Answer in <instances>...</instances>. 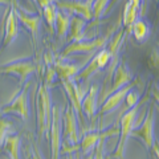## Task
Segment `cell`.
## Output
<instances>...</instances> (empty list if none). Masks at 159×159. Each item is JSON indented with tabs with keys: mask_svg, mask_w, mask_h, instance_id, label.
<instances>
[{
	"mask_svg": "<svg viewBox=\"0 0 159 159\" xmlns=\"http://www.w3.org/2000/svg\"><path fill=\"white\" fill-rule=\"evenodd\" d=\"M147 98H148V96L146 94L145 98L141 99V101H139L133 109H130V110L126 111L121 117V121H119V123H121V127H119V141H118L117 148H116V151L113 152L111 158H114V159H123L126 142H127V139L131 137V133H133L134 129H135V125H137L135 117H137V113L139 110V106H141V103L145 102Z\"/></svg>",
	"mask_w": 159,
	"mask_h": 159,
	"instance_id": "7a4b0ae2",
	"label": "cell"
},
{
	"mask_svg": "<svg viewBox=\"0 0 159 159\" xmlns=\"http://www.w3.org/2000/svg\"><path fill=\"white\" fill-rule=\"evenodd\" d=\"M151 92H152V96H154V98H155V101L158 102V105H159V88L157 85H154V88L151 89Z\"/></svg>",
	"mask_w": 159,
	"mask_h": 159,
	"instance_id": "1f68e13d",
	"label": "cell"
},
{
	"mask_svg": "<svg viewBox=\"0 0 159 159\" xmlns=\"http://www.w3.org/2000/svg\"><path fill=\"white\" fill-rule=\"evenodd\" d=\"M152 151H154V154H155V157L159 159V142H158V141H155V143H154Z\"/></svg>",
	"mask_w": 159,
	"mask_h": 159,
	"instance_id": "836d02e7",
	"label": "cell"
},
{
	"mask_svg": "<svg viewBox=\"0 0 159 159\" xmlns=\"http://www.w3.org/2000/svg\"><path fill=\"white\" fill-rule=\"evenodd\" d=\"M84 64H70L64 57H57L54 61V68H56L57 77L61 81H68V80H74L80 70L84 69Z\"/></svg>",
	"mask_w": 159,
	"mask_h": 159,
	"instance_id": "e0dca14e",
	"label": "cell"
},
{
	"mask_svg": "<svg viewBox=\"0 0 159 159\" xmlns=\"http://www.w3.org/2000/svg\"><path fill=\"white\" fill-rule=\"evenodd\" d=\"M51 150H52V159H58L62 148L61 141V114H60L58 106H53L52 113V125H51Z\"/></svg>",
	"mask_w": 159,
	"mask_h": 159,
	"instance_id": "9c48e42d",
	"label": "cell"
},
{
	"mask_svg": "<svg viewBox=\"0 0 159 159\" xmlns=\"http://www.w3.org/2000/svg\"><path fill=\"white\" fill-rule=\"evenodd\" d=\"M119 134V129L118 127H113V129H109L106 131H90L84 135L82 141L80 142V151L82 152V155L85 154H89L94 151L97 143L102 139H106L107 137L110 135H117Z\"/></svg>",
	"mask_w": 159,
	"mask_h": 159,
	"instance_id": "5bb4252c",
	"label": "cell"
},
{
	"mask_svg": "<svg viewBox=\"0 0 159 159\" xmlns=\"http://www.w3.org/2000/svg\"><path fill=\"white\" fill-rule=\"evenodd\" d=\"M81 159H94V151L89 152V154H85V155H82Z\"/></svg>",
	"mask_w": 159,
	"mask_h": 159,
	"instance_id": "74e56055",
	"label": "cell"
},
{
	"mask_svg": "<svg viewBox=\"0 0 159 159\" xmlns=\"http://www.w3.org/2000/svg\"><path fill=\"white\" fill-rule=\"evenodd\" d=\"M111 61V53L109 51L107 48H102L99 49V51L96 53V56L92 58V61H89L84 69L81 72H80L76 78H74V81H88L89 78H90L93 74H96L97 72L102 70V69H105L106 66H109V64Z\"/></svg>",
	"mask_w": 159,
	"mask_h": 159,
	"instance_id": "3957f363",
	"label": "cell"
},
{
	"mask_svg": "<svg viewBox=\"0 0 159 159\" xmlns=\"http://www.w3.org/2000/svg\"><path fill=\"white\" fill-rule=\"evenodd\" d=\"M97 96H98V85H92L88 89V92L85 94V97L82 99V111L84 114L90 119L94 117V114L97 113Z\"/></svg>",
	"mask_w": 159,
	"mask_h": 159,
	"instance_id": "ac0fdd59",
	"label": "cell"
},
{
	"mask_svg": "<svg viewBox=\"0 0 159 159\" xmlns=\"http://www.w3.org/2000/svg\"><path fill=\"white\" fill-rule=\"evenodd\" d=\"M57 12H58V7H57L54 3L49 4V6L45 7V8H43L44 19H45V21L48 23L49 29H51V32H52V33L56 32V19H57Z\"/></svg>",
	"mask_w": 159,
	"mask_h": 159,
	"instance_id": "d4e9b609",
	"label": "cell"
},
{
	"mask_svg": "<svg viewBox=\"0 0 159 159\" xmlns=\"http://www.w3.org/2000/svg\"><path fill=\"white\" fill-rule=\"evenodd\" d=\"M19 146H20V137L17 134H9L6 139V142L2 145V147L8 154L9 159H20Z\"/></svg>",
	"mask_w": 159,
	"mask_h": 159,
	"instance_id": "7402d4cb",
	"label": "cell"
},
{
	"mask_svg": "<svg viewBox=\"0 0 159 159\" xmlns=\"http://www.w3.org/2000/svg\"><path fill=\"white\" fill-rule=\"evenodd\" d=\"M139 82H141V81H139V80L137 78V80H134L133 82L127 84L126 86L121 88L119 90L111 93L110 96L106 98V101L102 103L101 109H99V114H101V116H103V114H107V113H110V111H114L123 101H125V97L127 96V93L130 92L131 89L135 88L137 85H139Z\"/></svg>",
	"mask_w": 159,
	"mask_h": 159,
	"instance_id": "7c38bea8",
	"label": "cell"
},
{
	"mask_svg": "<svg viewBox=\"0 0 159 159\" xmlns=\"http://www.w3.org/2000/svg\"><path fill=\"white\" fill-rule=\"evenodd\" d=\"M37 3H39V6L41 8H45V7L49 6V4L53 3V0H37Z\"/></svg>",
	"mask_w": 159,
	"mask_h": 159,
	"instance_id": "d6a6232c",
	"label": "cell"
},
{
	"mask_svg": "<svg viewBox=\"0 0 159 159\" xmlns=\"http://www.w3.org/2000/svg\"><path fill=\"white\" fill-rule=\"evenodd\" d=\"M9 130H11V123H9L7 119H4V117L2 118V134H0V141H2V145L6 142L7 137L9 135Z\"/></svg>",
	"mask_w": 159,
	"mask_h": 159,
	"instance_id": "f1b7e54d",
	"label": "cell"
},
{
	"mask_svg": "<svg viewBox=\"0 0 159 159\" xmlns=\"http://www.w3.org/2000/svg\"><path fill=\"white\" fill-rule=\"evenodd\" d=\"M36 117H37V126L40 137H47L48 131L51 130L52 125V113L53 107L51 105V94L47 84H41L37 90L36 97Z\"/></svg>",
	"mask_w": 159,
	"mask_h": 159,
	"instance_id": "6da1fadb",
	"label": "cell"
},
{
	"mask_svg": "<svg viewBox=\"0 0 159 159\" xmlns=\"http://www.w3.org/2000/svg\"><path fill=\"white\" fill-rule=\"evenodd\" d=\"M125 34H126V29H125V27H122V28H119L118 31L113 34L110 40H109L107 49H109V51H110V53H111V61H110V64H109L107 74H106L105 82H103V90L106 89L109 81H110V80H113L114 72H116V69H117V66H118L119 49H121V47H122L123 39H125Z\"/></svg>",
	"mask_w": 159,
	"mask_h": 159,
	"instance_id": "5b68a950",
	"label": "cell"
},
{
	"mask_svg": "<svg viewBox=\"0 0 159 159\" xmlns=\"http://www.w3.org/2000/svg\"><path fill=\"white\" fill-rule=\"evenodd\" d=\"M133 81H134V77H133V74L130 73V70H129L127 65H126L125 62H119V64H118V66H117V69H116V72H114L113 84L106 89L105 93H102V94H101L99 102L103 103V102L106 101V98L110 96L111 93L119 90L121 88L126 86L127 84H130V82H133Z\"/></svg>",
	"mask_w": 159,
	"mask_h": 159,
	"instance_id": "52a82bcc",
	"label": "cell"
},
{
	"mask_svg": "<svg viewBox=\"0 0 159 159\" xmlns=\"http://www.w3.org/2000/svg\"><path fill=\"white\" fill-rule=\"evenodd\" d=\"M86 20L77 16V15H72V20H70V29H69V34H68V40L70 43L73 41H82V40H89L85 34H84V28H85Z\"/></svg>",
	"mask_w": 159,
	"mask_h": 159,
	"instance_id": "d6986e66",
	"label": "cell"
},
{
	"mask_svg": "<svg viewBox=\"0 0 159 159\" xmlns=\"http://www.w3.org/2000/svg\"><path fill=\"white\" fill-rule=\"evenodd\" d=\"M138 13H139V9L127 0L125 7H123V16H122V24L125 28H127V31L138 20Z\"/></svg>",
	"mask_w": 159,
	"mask_h": 159,
	"instance_id": "cb8c5ba5",
	"label": "cell"
},
{
	"mask_svg": "<svg viewBox=\"0 0 159 159\" xmlns=\"http://www.w3.org/2000/svg\"><path fill=\"white\" fill-rule=\"evenodd\" d=\"M34 2H36V3H37V0H34Z\"/></svg>",
	"mask_w": 159,
	"mask_h": 159,
	"instance_id": "ab89813d",
	"label": "cell"
},
{
	"mask_svg": "<svg viewBox=\"0 0 159 159\" xmlns=\"http://www.w3.org/2000/svg\"><path fill=\"white\" fill-rule=\"evenodd\" d=\"M131 137L139 138L145 143L146 147L152 148L154 143H155V139H154V106L152 105L148 107L146 117L143 119V123L133 130Z\"/></svg>",
	"mask_w": 159,
	"mask_h": 159,
	"instance_id": "ba28073f",
	"label": "cell"
},
{
	"mask_svg": "<svg viewBox=\"0 0 159 159\" xmlns=\"http://www.w3.org/2000/svg\"><path fill=\"white\" fill-rule=\"evenodd\" d=\"M103 148H105V139H102V141H99L97 143L96 148H94V159H105Z\"/></svg>",
	"mask_w": 159,
	"mask_h": 159,
	"instance_id": "f546056e",
	"label": "cell"
},
{
	"mask_svg": "<svg viewBox=\"0 0 159 159\" xmlns=\"http://www.w3.org/2000/svg\"><path fill=\"white\" fill-rule=\"evenodd\" d=\"M62 85H64V89L69 97V101H70V105L73 106V109L76 110L77 116L80 118V121L82 119L81 117V113L82 111V99L85 96H82V89L81 86L77 84V81L74 80H68V81H62Z\"/></svg>",
	"mask_w": 159,
	"mask_h": 159,
	"instance_id": "2e32d148",
	"label": "cell"
},
{
	"mask_svg": "<svg viewBox=\"0 0 159 159\" xmlns=\"http://www.w3.org/2000/svg\"><path fill=\"white\" fill-rule=\"evenodd\" d=\"M129 32L133 33L134 39H135L138 43H143V41L147 40L148 33H150V29H148V25H147V23L145 21V20L138 19L137 21L130 27Z\"/></svg>",
	"mask_w": 159,
	"mask_h": 159,
	"instance_id": "603a6c76",
	"label": "cell"
},
{
	"mask_svg": "<svg viewBox=\"0 0 159 159\" xmlns=\"http://www.w3.org/2000/svg\"><path fill=\"white\" fill-rule=\"evenodd\" d=\"M129 2H130L131 4H134V6H135L138 9H139V11H141V6H142V4H141V2H142V0H129Z\"/></svg>",
	"mask_w": 159,
	"mask_h": 159,
	"instance_id": "d590c367",
	"label": "cell"
},
{
	"mask_svg": "<svg viewBox=\"0 0 159 159\" xmlns=\"http://www.w3.org/2000/svg\"><path fill=\"white\" fill-rule=\"evenodd\" d=\"M77 154H78V151H77V152H70V154H66L65 159H77Z\"/></svg>",
	"mask_w": 159,
	"mask_h": 159,
	"instance_id": "8d00e7d4",
	"label": "cell"
},
{
	"mask_svg": "<svg viewBox=\"0 0 159 159\" xmlns=\"http://www.w3.org/2000/svg\"><path fill=\"white\" fill-rule=\"evenodd\" d=\"M32 159H44L43 155L40 154L39 148H36V146H33V150H32Z\"/></svg>",
	"mask_w": 159,
	"mask_h": 159,
	"instance_id": "4dcf8cb0",
	"label": "cell"
},
{
	"mask_svg": "<svg viewBox=\"0 0 159 159\" xmlns=\"http://www.w3.org/2000/svg\"><path fill=\"white\" fill-rule=\"evenodd\" d=\"M28 88L29 84H27L23 88V90L12 99V102L9 105L2 107L3 116L4 114H16L23 119L28 118Z\"/></svg>",
	"mask_w": 159,
	"mask_h": 159,
	"instance_id": "4fadbf2b",
	"label": "cell"
},
{
	"mask_svg": "<svg viewBox=\"0 0 159 159\" xmlns=\"http://www.w3.org/2000/svg\"><path fill=\"white\" fill-rule=\"evenodd\" d=\"M70 20H72V13L66 11H60L57 12V19H56V34L61 39L65 40L69 34V29H70Z\"/></svg>",
	"mask_w": 159,
	"mask_h": 159,
	"instance_id": "44dd1931",
	"label": "cell"
},
{
	"mask_svg": "<svg viewBox=\"0 0 159 159\" xmlns=\"http://www.w3.org/2000/svg\"><path fill=\"white\" fill-rule=\"evenodd\" d=\"M105 159H111V157H105Z\"/></svg>",
	"mask_w": 159,
	"mask_h": 159,
	"instance_id": "f35d334b",
	"label": "cell"
},
{
	"mask_svg": "<svg viewBox=\"0 0 159 159\" xmlns=\"http://www.w3.org/2000/svg\"><path fill=\"white\" fill-rule=\"evenodd\" d=\"M109 40V34L106 36H102V37H98V39H94V40H82V41H73L70 43L69 45L64 49L62 53L60 54L61 57L66 58L70 54H84V53H93L96 51H99V49L105 48L106 43Z\"/></svg>",
	"mask_w": 159,
	"mask_h": 159,
	"instance_id": "277c9868",
	"label": "cell"
},
{
	"mask_svg": "<svg viewBox=\"0 0 159 159\" xmlns=\"http://www.w3.org/2000/svg\"><path fill=\"white\" fill-rule=\"evenodd\" d=\"M64 142L72 143V145H80V133L77 126V116L73 106H68L65 114H64Z\"/></svg>",
	"mask_w": 159,
	"mask_h": 159,
	"instance_id": "8fae6325",
	"label": "cell"
},
{
	"mask_svg": "<svg viewBox=\"0 0 159 159\" xmlns=\"http://www.w3.org/2000/svg\"><path fill=\"white\" fill-rule=\"evenodd\" d=\"M119 2H121V0H111V2H110V4H109V7H107V9H106V13H107L109 11H110L111 8H114V7H116V4H118Z\"/></svg>",
	"mask_w": 159,
	"mask_h": 159,
	"instance_id": "e575fe53",
	"label": "cell"
},
{
	"mask_svg": "<svg viewBox=\"0 0 159 159\" xmlns=\"http://www.w3.org/2000/svg\"><path fill=\"white\" fill-rule=\"evenodd\" d=\"M141 101V99H139V92L138 90H134V89H131L130 92L127 93V96L125 97V106H123V114H125L126 111H129L130 110V109H133L134 106L137 105V103Z\"/></svg>",
	"mask_w": 159,
	"mask_h": 159,
	"instance_id": "484cf974",
	"label": "cell"
},
{
	"mask_svg": "<svg viewBox=\"0 0 159 159\" xmlns=\"http://www.w3.org/2000/svg\"><path fill=\"white\" fill-rule=\"evenodd\" d=\"M111 0H94L93 2V15L94 19H99L103 13H106V9L109 7Z\"/></svg>",
	"mask_w": 159,
	"mask_h": 159,
	"instance_id": "4316f807",
	"label": "cell"
},
{
	"mask_svg": "<svg viewBox=\"0 0 159 159\" xmlns=\"http://www.w3.org/2000/svg\"><path fill=\"white\" fill-rule=\"evenodd\" d=\"M148 66L151 69H155V70H159V44L152 48L150 56H148Z\"/></svg>",
	"mask_w": 159,
	"mask_h": 159,
	"instance_id": "83f0119b",
	"label": "cell"
},
{
	"mask_svg": "<svg viewBox=\"0 0 159 159\" xmlns=\"http://www.w3.org/2000/svg\"><path fill=\"white\" fill-rule=\"evenodd\" d=\"M93 2L94 0H61L57 2V7L72 15L81 16L86 21H90L92 19H94Z\"/></svg>",
	"mask_w": 159,
	"mask_h": 159,
	"instance_id": "8992f818",
	"label": "cell"
},
{
	"mask_svg": "<svg viewBox=\"0 0 159 159\" xmlns=\"http://www.w3.org/2000/svg\"><path fill=\"white\" fill-rule=\"evenodd\" d=\"M15 12H16L17 17L20 20V23L25 27L29 32L32 34V39H33V43H36V39H37V33H39V25H40V17L37 15L34 16H31L23 11V9H17L15 8Z\"/></svg>",
	"mask_w": 159,
	"mask_h": 159,
	"instance_id": "ffe728a7",
	"label": "cell"
},
{
	"mask_svg": "<svg viewBox=\"0 0 159 159\" xmlns=\"http://www.w3.org/2000/svg\"><path fill=\"white\" fill-rule=\"evenodd\" d=\"M19 17L16 12H15V8L13 7H9V11H8V16L6 17V24H4V29L2 32V36H3V47H9L11 44L17 39V33H19Z\"/></svg>",
	"mask_w": 159,
	"mask_h": 159,
	"instance_id": "9a60e30c",
	"label": "cell"
},
{
	"mask_svg": "<svg viewBox=\"0 0 159 159\" xmlns=\"http://www.w3.org/2000/svg\"><path fill=\"white\" fill-rule=\"evenodd\" d=\"M37 65L31 60H16V61L8 62L6 65H3L2 73L3 74H15L20 78V84L25 82L27 77L29 74L36 72Z\"/></svg>",
	"mask_w": 159,
	"mask_h": 159,
	"instance_id": "30bf717a",
	"label": "cell"
}]
</instances>
